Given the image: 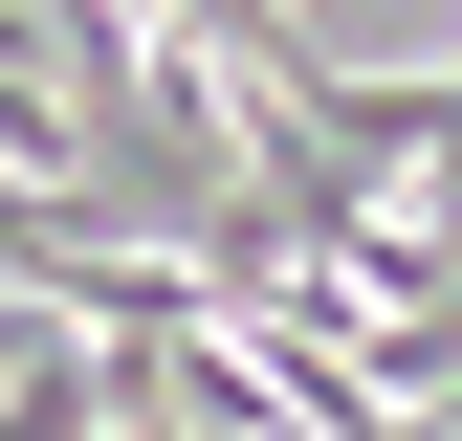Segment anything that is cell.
<instances>
[{
    "instance_id": "obj_1",
    "label": "cell",
    "mask_w": 462,
    "mask_h": 441,
    "mask_svg": "<svg viewBox=\"0 0 462 441\" xmlns=\"http://www.w3.org/2000/svg\"><path fill=\"white\" fill-rule=\"evenodd\" d=\"M0 177H88V110H67V67H23V44H0Z\"/></svg>"
},
{
    "instance_id": "obj_2",
    "label": "cell",
    "mask_w": 462,
    "mask_h": 441,
    "mask_svg": "<svg viewBox=\"0 0 462 441\" xmlns=\"http://www.w3.org/2000/svg\"><path fill=\"white\" fill-rule=\"evenodd\" d=\"M23 353H67V309H44V287H0V375H23Z\"/></svg>"
}]
</instances>
